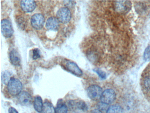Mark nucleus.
I'll return each mask as SVG.
<instances>
[{
    "label": "nucleus",
    "instance_id": "7",
    "mask_svg": "<svg viewBox=\"0 0 150 113\" xmlns=\"http://www.w3.org/2000/svg\"><path fill=\"white\" fill-rule=\"evenodd\" d=\"M31 26L36 30H40L42 29L45 23L44 16L40 13L34 14L31 18Z\"/></svg>",
    "mask_w": 150,
    "mask_h": 113
},
{
    "label": "nucleus",
    "instance_id": "18",
    "mask_svg": "<svg viewBox=\"0 0 150 113\" xmlns=\"http://www.w3.org/2000/svg\"><path fill=\"white\" fill-rule=\"evenodd\" d=\"M12 72L6 70L1 73V81L3 84L7 85L11 78Z\"/></svg>",
    "mask_w": 150,
    "mask_h": 113
},
{
    "label": "nucleus",
    "instance_id": "8",
    "mask_svg": "<svg viewBox=\"0 0 150 113\" xmlns=\"http://www.w3.org/2000/svg\"><path fill=\"white\" fill-rule=\"evenodd\" d=\"M131 7V3L129 1H117L115 4L116 11L122 14H125L129 12Z\"/></svg>",
    "mask_w": 150,
    "mask_h": 113
},
{
    "label": "nucleus",
    "instance_id": "12",
    "mask_svg": "<svg viewBox=\"0 0 150 113\" xmlns=\"http://www.w3.org/2000/svg\"><path fill=\"white\" fill-rule=\"evenodd\" d=\"M21 8L27 13L32 12L36 7V2L34 1H22L21 2Z\"/></svg>",
    "mask_w": 150,
    "mask_h": 113
},
{
    "label": "nucleus",
    "instance_id": "11",
    "mask_svg": "<svg viewBox=\"0 0 150 113\" xmlns=\"http://www.w3.org/2000/svg\"><path fill=\"white\" fill-rule=\"evenodd\" d=\"M59 23L60 22L57 17H50L46 21V28L49 31H58L60 26Z\"/></svg>",
    "mask_w": 150,
    "mask_h": 113
},
{
    "label": "nucleus",
    "instance_id": "23",
    "mask_svg": "<svg viewBox=\"0 0 150 113\" xmlns=\"http://www.w3.org/2000/svg\"><path fill=\"white\" fill-rule=\"evenodd\" d=\"M107 105H106V104L102 103V102L99 103L98 105H97L98 109L100 110V111H101L102 113L103 112H104V111L107 112V110H108V108L107 107Z\"/></svg>",
    "mask_w": 150,
    "mask_h": 113
},
{
    "label": "nucleus",
    "instance_id": "5",
    "mask_svg": "<svg viewBox=\"0 0 150 113\" xmlns=\"http://www.w3.org/2000/svg\"><path fill=\"white\" fill-rule=\"evenodd\" d=\"M116 98L115 92L112 89H107L103 92L100 98L101 101L106 105L113 103Z\"/></svg>",
    "mask_w": 150,
    "mask_h": 113
},
{
    "label": "nucleus",
    "instance_id": "2",
    "mask_svg": "<svg viewBox=\"0 0 150 113\" xmlns=\"http://www.w3.org/2000/svg\"><path fill=\"white\" fill-rule=\"evenodd\" d=\"M88 96L89 99L94 101L100 99L103 90L101 87L97 85H92L88 87L87 89Z\"/></svg>",
    "mask_w": 150,
    "mask_h": 113
},
{
    "label": "nucleus",
    "instance_id": "21",
    "mask_svg": "<svg viewBox=\"0 0 150 113\" xmlns=\"http://www.w3.org/2000/svg\"><path fill=\"white\" fill-rule=\"evenodd\" d=\"M41 57V52L39 49L35 48L33 50V58L34 60H37Z\"/></svg>",
    "mask_w": 150,
    "mask_h": 113
},
{
    "label": "nucleus",
    "instance_id": "13",
    "mask_svg": "<svg viewBox=\"0 0 150 113\" xmlns=\"http://www.w3.org/2000/svg\"><path fill=\"white\" fill-rule=\"evenodd\" d=\"M10 62L15 66H19L21 64V60L18 52L16 49H13L10 52Z\"/></svg>",
    "mask_w": 150,
    "mask_h": 113
},
{
    "label": "nucleus",
    "instance_id": "22",
    "mask_svg": "<svg viewBox=\"0 0 150 113\" xmlns=\"http://www.w3.org/2000/svg\"><path fill=\"white\" fill-rule=\"evenodd\" d=\"M144 85L147 90H150V76L146 77L144 79Z\"/></svg>",
    "mask_w": 150,
    "mask_h": 113
},
{
    "label": "nucleus",
    "instance_id": "4",
    "mask_svg": "<svg viewBox=\"0 0 150 113\" xmlns=\"http://www.w3.org/2000/svg\"><path fill=\"white\" fill-rule=\"evenodd\" d=\"M71 17V13L67 7H62L58 11L57 18L60 23L66 24L70 21Z\"/></svg>",
    "mask_w": 150,
    "mask_h": 113
},
{
    "label": "nucleus",
    "instance_id": "26",
    "mask_svg": "<svg viewBox=\"0 0 150 113\" xmlns=\"http://www.w3.org/2000/svg\"><path fill=\"white\" fill-rule=\"evenodd\" d=\"M90 113H103L101 111H100L98 109H94L92 110Z\"/></svg>",
    "mask_w": 150,
    "mask_h": 113
},
{
    "label": "nucleus",
    "instance_id": "19",
    "mask_svg": "<svg viewBox=\"0 0 150 113\" xmlns=\"http://www.w3.org/2000/svg\"><path fill=\"white\" fill-rule=\"evenodd\" d=\"M144 58L146 61H150V46H148L144 52Z\"/></svg>",
    "mask_w": 150,
    "mask_h": 113
},
{
    "label": "nucleus",
    "instance_id": "17",
    "mask_svg": "<svg viewBox=\"0 0 150 113\" xmlns=\"http://www.w3.org/2000/svg\"><path fill=\"white\" fill-rule=\"evenodd\" d=\"M106 113H124V109L120 105L115 104L109 107Z\"/></svg>",
    "mask_w": 150,
    "mask_h": 113
},
{
    "label": "nucleus",
    "instance_id": "15",
    "mask_svg": "<svg viewBox=\"0 0 150 113\" xmlns=\"http://www.w3.org/2000/svg\"><path fill=\"white\" fill-rule=\"evenodd\" d=\"M43 105L42 98L40 96H36L34 101V107L35 110L38 113H42Z\"/></svg>",
    "mask_w": 150,
    "mask_h": 113
},
{
    "label": "nucleus",
    "instance_id": "3",
    "mask_svg": "<svg viewBox=\"0 0 150 113\" xmlns=\"http://www.w3.org/2000/svg\"><path fill=\"white\" fill-rule=\"evenodd\" d=\"M68 105L70 110L75 112H86L88 109V105L82 100H69Z\"/></svg>",
    "mask_w": 150,
    "mask_h": 113
},
{
    "label": "nucleus",
    "instance_id": "16",
    "mask_svg": "<svg viewBox=\"0 0 150 113\" xmlns=\"http://www.w3.org/2000/svg\"><path fill=\"white\" fill-rule=\"evenodd\" d=\"M42 113H55V108L52 103L49 101H45Z\"/></svg>",
    "mask_w": 150,
    "mask_h": 113
},
{
    "label": "nucleus",
    "instance_id": "25",
    "mask_svg": "<svg viewBox=\"0 0 150 113\" xmlns=\"http://www.w3.org/2000/svg\"><path fill=\"white\" fill-rule=\"evenodd\" d=\"M8 113H19L15 108L11 107L8 109Z\"/></svg>",
    "mask_w": 150,
    "mask_h": 113
},
{
    "label": "nucleus",
    "instance_id": "14",
    "mask_svg": "<svg viewBox=\"0 0 150 113\" xmlns=\"http://www.w3.org/2000/svg\"><path fill=\"white\" fill-rule=\"evenodd\" d=\"M68 107L62 99H59L55 108V113H67Z\"/></svg>",
    "mask_w": 150,
    "mask_h": 113
},
{
    "label": "nucleus",
    "instance_id": "1",
    "mask_svg": "<svg viewBox=\"0 0 150 113\" xmlns=\"http://www.w3.org/2000/svg\"><path fill=\"white\" fill-rule=\"evenodd\" d=\"M23 84L21 81L16 78L11 77L7 84L8 93L12 96L18 95L22 92Z\"/></svg>",
    "mask_w": 150,
    "mask_h": 113
},
{
    "label": "nucleus",
    "instance_id": "10",
    "mask_svg": "<svg viewBox=\"0 0 150 113\" xmlns=\"http://www.w3.org/2000/svg\"><path fill=\"white\" fill-rule=\"evenodd\" d=\"M65 67L68 71L77 77H80L83 75L82 70L74 62L70 61L67 62Z\"/></svg>",
    "mask_w": 150,
    "mask_h": 113
},
{
    "label": "nucleus",
    "instance_id": "24",
    "mask_svg": "<svg viewBox=\"0 0 150 113\" xmlns=\"http://www.w3.org/2000/svg\"><path fill=\"white\" fill-rule=\"evenodd\" d=\"M64 2L65 3V5L67 8H68V7L71 8V7L74 5V1H64Z\"/></svg>",
    "mask_w": 150,
    "mask_h": 113
},
{
    "label": "nucleus",
    "instance_id": "6",
    "mask_svg": "<svg viewBox=\"0 0 150 113\" xmlns=\"http://www.w3.org/2000/svg\"><path fill=\"white\" fill-rule=\"evenodd\" d=\"M1 31L2 35L6 38H11L13 34L14 30L11 22L8 19L1 20Z\"/></svg>",
    "mask_w": 150,
    "mask_h": 113
},
{
    "label": "nucleus",
    "instance_id": "20",
    "mask_svg": "<svg viewBox=\"0 0 150 113\" xmlns=\"http://www.w3.org/2000/svg\"><path fill=\"white\" fill-rule=\"evenodd\" d=\"M93 70L95 72H96V73L98 74L99 77H100L101 79H105L106 78V77H106V73H105L104 72L101 70L99 69H94Z\"/></svg>",
    "mask_w": 150,
    "mask_h": 113
},
{
    "label": "nucleus",
    "instance_id": "9",
    "mask_svg": "<svg viewBox=\"0 0 150 113\" xmlns=\"http://www.w3.org/2000/svg\"><path fill=\"white\" fill-rule=\"evenodd\" d=\"M18 102L22 106H29L32 104L33 99L31 94L27 92H21L18 95Z\"/></svg>",
    "mask_w": 150,
    "mask_h": 113
}]
</instances>
